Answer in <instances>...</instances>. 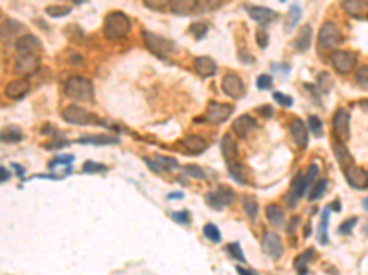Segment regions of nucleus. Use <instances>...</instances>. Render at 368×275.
<instances>
[{
  "instance_id": "nucleus-21",
  "label": "nucleus",
  "mask_w": 368,
  "mask_h": 275,
  "mask_svg": "<svg viewBox=\"0 0 368 275\" xmlns=\"http://www.w3.org/2000/svg\"><path fill=\"white\" fill-rule=\"evenodd\" d=\"M195 70L199 72V75H203V77H212L217 70V64L212 57L201 55L195 59Z\"/></svg>"
},
{
  "instance_id": "nucleus-45",
  "label": "nucleus",
  "mask_w": 368,
  "mask_h": 275,
  "mask_svg": "<svg viewBox=\"0 0 368 275\" xmlns=\"http://www.w3.org/2000/svg\"><path fill=\"white\" fill-rule=\"evenodd\" d=\"M256 87H258V90H267V88H271L272 87V77H271V75H267V73H264V75H258Z\"/></svg>"
},
{
  "instance_id": "nucleus-56",
  "label": "nucleus",
  "mask_w": 368,
  "mask_h": 275,
  "mask_svg": "<svg viewBox=\"0 0 368 275\" xmlns=\"http://www.w3.org/2000/svg\"><path fill=\"white\" fill-rule=\"evenodd\" d=\"M46 132H56V127L44 125V127H42V134H46Z\"/></svg>"
},
{
  "instance_id": "nucleus-1",
  "label": "nucleus",
  "mask_w": 368,
  "mask_h": 275,
  "mask_svg": "<svg viewBox=\"0 0 368 275\" xmlns=\"http://www.w3.org/2000/svg\"><path fill=\"white\" fill-rule=\"evenodd\" d=\"M317 176H319V165H317V164L309 165V167H307V171H306L304 174H302V173L296 174L295 178H293V182H291V189H289V193H287V202H289V204L296 205V202H298V200H300V198L307 193L309 185L317 182Z\"/></svg>"
},
{
  "instance_id": "nucleus-32",
  "label": "nucleus",
  "mask_w": 368,
  "mask_h": 275,
  "mask_svg": "<svg viewBox=\"0 0 368 275\" xmlns=\"http://www.w3.org/2000/svg\"><path fill=\"white\" fill-rule=\"evenodd\" d=\"M333 152H335L337 160H339V162L343 164V167H344V165H348V164H353V160H352V156H350V152L346 150V147H344L341 142L333 143Z\"/></svg>"
},
{
  "instance_id": "nucleus-39",
  "label": "nucleus",
  "mask_w": 368,
  "mask_h": 275,
  "mask_svg": "<svg viewBox=\"0 0 368 275\" xmlns=\"http://www.w3.org/2000/svg\"><path fill=\"white\" fill-rule=\"evenodd\" d=\"M70 162H74V156L72 154H63V156H57L56 160H52L48 164L50 171L52 169H57L59 165H64V167H70Z\"/></svg>"
},
{
  "instance_id": "nucleus-3",
  "label": "nucleus",
  "mask_w": 368,
  "mask_h": 275,
  "mask_svg": "<svg viewBox=\"0 0 368 275\" xmlns=\"http://www.w3.org/2000/svg\"><path fill=\"white\" fill-rule=\"evenodd\" d=\"M64 94L74 101H90L94 97V85L87 77L72 75L64 83Z\"/></svg>"
},
{
  "instance_id": "nucleus-46",
  "label": "nucleus",
  "mask_w": 368,
  "mask_h": 275,
  "mask_svg": "<svg viewBox=\"0 0 368 275\" xmlns=\"http://www.w3.org/2000/svg\"><path fill=\"white\" fill-rule=\"evenodd\" d=\"M256 42L258 46L262 48V50H265V48L269 46V33H267V30H258L256 32Z\"/></svg>"
},
{
  "instance_id": "nucleus-51",
  "label": "nucleus",
  "mask_w": 368,
  "mask_h": 275,
  "mask_svg": "<svg viewBox=\"0 0 368 275\" xmlns=\"http://www.w3.org/2000/svg\"><path fill=\"white\" fill-rule=\"evenodd\" d=\"M357 81L365 88H368V66H361L359 70H357Z\"/></svg>"
},
{
  "instance_id": "nucleus-52",
  "label": "nucleus",
  "mask_w": 368,
  "mask_h": 275,
  "mask_svg": "<svg viewBox=\"0 0 368 275\" xmlns=\"http://www.w3.org/2000/svg\"><path fill=\"white\" fill-rule=\"evenodd\" d=\"M9 178H11V174H9L8 169H6V167H0V182H8Z\"/></svg>"
},
{
  "instance_id": "nucleus-57",
  "label": "nucleus",
  "mask_w": 368,
  "mask_h": 275,
  "mask_svg": "<svg viewBox=\"0 0 368 275\" xmlns=\"http://www.w3.org/2000/svg\"><path fill=\"white\" fill-rule=\"evenodd\" d=\"M169 200H181V198H184L183 193H173V195H169Z\"/></svg>"
},
{
  "instance_id": "nucleus-34",
  "label": "nucleus",
  "mask_w": 368,
  "mask_h": 275,
  "mask_svg": "<svg viewBox=\"0 0 368 275\" xmlns=\"http://www.w3.org/2000/svg\"><path fill=\"white\" fill-rule=\"evenodd\" d=\"M300 17H302V9L298 8L296 4H293V6L289 8V20L286 22V28H287V30H293L296 26V22L300 20Z\"/></svg>"
},
{
  "instance_id": "nucleus-38",
  "label": "nucleus",
  "mask_w": 368,
  "mask_h": 275,
  "mask_svg": "<svg viewBox=\"0 0 368 275\" xmlns=\"http://www.w3.org/2000/svg\"><path fill=\"white\" fill-rule=\"evenodd\" d=\"M70 13V8L68 6H48L46 8V15L54 17V18H59V17H64Z\"/></svg>"
},
{
  "instance_id": "nucleus-25",
  "label": "nucleus",
  "mask_w": 368,
  "mask_h": 275,
  "mask_svg": "<svg viewBox=\"0 0 368 275\" xmlns=\"http://www.w3.org/2000/svg\"><path fill=\"white\" fill-rule=\"evenodd\" d=\"M343 9L352 17H361L368 11V2H361V0H346L343 2Z\"/></svg>"
},
{
  "instance_id": "nucleus-42",
  "label": "nucleus",
  "mask_w": 368,
  "mask_h": 275,
  "mask_svg": "<svg viewBox=\"0 0 368 275\" xmlns=\"http://www.w3.org/2000/svg\"><path fill=\"white\" fill-rule=\"evenodd\" d=\"M309 128H311V132L315 134V136H324V125H322V119L317 118V116H311L309 118Z\"/></svg>"
},
{
  "instance_id": "nucleus-44",
  "label": "nucleus",
  "mask_w": 368,
  "mask_h": 275,
  "mask_svg": "<svg viewBox=\"0 0 368 275\" xmlns=\"http://www.w3.org/2000/svg\"><path fill=\"white\" fill-rule=\"evenodd\" d=\"M107 165L103 164H94V162H87L83 165V173H105Z\"/></svg>"
},
{
  "instance_id": "nucleus-28",
  "label": "nucleus",
  "mask_w": 368,
  "mask_h": 275,
  "mask_svg": "<svg viewBox=\"0 0 368 275\" xmlns=\"http://www.w3.org/2000/svg\"><path fill=\"white\" fill-rule=\"evenodd\" d=\"M2 142L4 143H19L22 140V130L19 127H8L2 130Z\"/></svg>"
},
{
  "instance_id": "nucleus-54",
  "label": "nucleus",
  "mask_w": 368,
  "mask_h": 275,
  "mask_svg": "<svg viewBox=\"0 0 368 275\" xmlns=\"http://www.w3.org/2000/svg\"><path fill=\"white\" fill-rule=\"evenodd\" d=\"M260 114H264L265 118H269V116H272V109H269V107H262V109L258 110Z\"/></svg>"
},
{
  "instance_id": "nucleus-16",
  "label": "nucleus",
  "mask_w": 368,
  "mask_h": 275,
  "mask_svg": "<svg viewBox=\"0 0 368 275\" xmlns=\"http://www.w3.org/2000/svg\"><path fill=\"white\" fill-rule=\"evenodd\" d=\"M183 145L188 154H203L204 150L208 149V142L201 136H195V134H190L183 140Z\"/></svg>"
},
{
  "instance_id": "nucleus-4",
  "label": "nucleus",
  "mask_w": 368,
  "mask_h": 275,
  "mask_svg": "<svg viewBox=\"0 0 368 275\" xmlns=\"http://www.w3.org/2000/svg\"><path fill=\"white\" fill-rule=\"evenodd\" d=\"M61 116L66 123L70 125H107L105 121L98 118L96 114L88 112V110L81 109V107H76V105H70L61 112Z\"/></svg>"
},
{
  "instance_id": "nucleus-47",
  "label": "nucleus",
  "mask_w": 368,
  "mask_h": 275,
  "mask_svg": "<svg viewBox=\"0 0 368 275\" xmlns=\"http://www.w3.org/2000/svg\"><path fill=\"white\" fill-rule=\"evenodd\" d=\"M272 99L276 103H280L282 107H291V105H293V97L286 94H280V92H274V94H272Z\"/></svg>"
},
{
  "instance_id": "nucleus-50",
  "label": "nucleus",
  "mask_w": 368,
  "mask_h": 275,
  "mask_svg": "<svg viewBox=\"0 0 368 275\" xmlns=\"http://www.w3.org/2000/svg\"><path fill=\"white\" fill-rule=\"evenodd\" d=\"M355 224H357V219L346 220L343 226L339 228V233H341V235H344V233H346V235H348V233H352V229L355 228Z\"/></svg>"
},
{
  "instance_id": "nucleus-59",
  "label": "nucleus",
  "mask_w": 368,
  "mask_h": 275,
  "mask_svg": "<svg viewBox=\"0 0 368 275\" xmlns=\"http://www.w3.org/2000/svg\"><path fill=\"white\" fill-rule=\"evenodd\" d=\"M363 205H365V209L368 211V198H365V200H363Z\"/></svg>"
},
{
  "instance_id": "nucleus-22",
  "label": "nucleus",
  "mask_w": 368,
  "mask_h": 275,
  "mask_svg": "<svg viewBox=\"0 0 368 275\" xmlns=\"http://www.w3.org/2000/svg\"><path fill=\"white\" fill-rule=\"evenodd\" d=\"M311 39H313L311 26H309V24H306V26H302V30L298 32L295 42H293L295 48H296V52H307L309 46H311Z\"/></svg>"
},
{
  "instance_id": "nucleus-20",
  "label": "nucleus",
  "mask_w": 368,
  "mask_h": 275,
  "mask_svg": "<svg viewBox=\"0 0 368 275\" xmlns=\"http://www.w3.org/2000/svg\"><path fill=\"white\" fill-rule=\"evenodd\" d=\"M291 134L295 138V142L300 145V147H306L307 145V140H309V132H307V127L302 119L295 118L291 121Z\"/></svg>"
},
{
  "instance_id": "nucleus-37",
  "label": "nucleus",
  "mask_w": 368,
  "mask_h": 275,
  "mask_svg": "<svg viewBox=\"0 0 368 275\" xmlns=\"http://www.w3.org/2000/svg\"><path fill=\"white\" fill-rule=\"evenodd\" d=\"M217 193H219V197H221V200L225 202V205L226 204H232L234 198H236V195H234V191L228 185H219L217 187Z\"/></svg>"
},
{
  "instance_id": "nucleus-8",
  "label": "nucleus",
  "mask_w": 368,
  "mask_h": 275,
  "mask_svg": "<svg viewBox=\"0 0 368 275\" xmlns=\"http://www.w3.org/2000/svg\"><path fill=\"white\" fill-rule=\"evenodd\" d=\"M331 64L339 73H348L357 64V55L348 50H337L331 54Z\"/></svg>"
},
{
  "instance_id": "nucleus-41",
  "label": "nucleus",
  "mask_w": 368,
  "mask_h": 275,
  "mask_svg": "<svg viewBox=\"0 0 368 275\" xmlns=\"http://www.w3.org/2000/svg\"><path fill=\"white\" fill-rule=\"evenodd\" d=\"M328 215H329V207L328 209H324V213H322V222H320V231H319V240L320 244H326L328 242V238H326V228H328Z\"/></svg>"
},
{
  "instance_id": "nucleus-43",
  "label": "nucleus",
  "mask_w": 368,
  "mask_h": 275,
  "mask_svg": "<svg viewBox=\"0 0 368 275\" xmlns=\"http://www.w3.org/2000/svg\"><path fill=\"white\" fill-rule=\"evenodd\" d=\"M225 250L230 253L234 259H238V260H241V262H245V255H243V252H241V246L238 242L228 244V246H226Z\"/></svg>"
},
{
  "instance_id": "nucleus-30",
  "label": "nucleus",
  "mask_w": 368,
  "mask_h": 275,
  "mask_svg": "<svg viewBox=\"0 0 368 275\" xmlns=\"http://www.w3.org/2000/svg\"><path fill=\"white\" fill-rule=\"evenodd\" d=\"M241 204H243V211L248 215V219L252 220V222H256V219H258V200H254L252 197H243Z\"/></svg>"
},
{
  "instance_id": "nucleus-35",
  "label": "nucleus",
  "mask_w": 368,
  "mask_h": 275,
  "mask_svg": "<svg viewBox=\"0 0 368 275\" xmlns=\"http://www.w3.org/2000/svg\"><path fill=\"white\" fill-rule=\"evenodd\" d=\"M204 200H206V204L212 207V209H217V211H221L225 207V202L221 200V197H219V193L217 191H212V193H208L206 197H204Z\"/></svg>"
},
{
  "instance_id": "nucleus-2",
  "label": "nucleus",
  "mask_w": 368,
  "mask_h": 275,
  "mask_svg": "<svg viewBox=\"0 0 368 275\" xmlns=\"http://www.w3.org/2000/svg\"><path fill=\"white\" fill-rule=\"evenodd\" d=\"M131 30V20L123 11H111L105 17L103 22V33L107 39L111 40H120Z\"/></svg>"
},
{
  "instance_id": "nucleus-9",
  "label": "nucleus",
  "mask_w": 368,
  "mask_h": 275,
  "mask_svg": "<svg viewBox=\"0 0 368 275\" xmlns=\"http://www.w3.org/2000/svg\"><path fill=\"white\" fill-rule=\"evenodd\" d=\"M333 134H335L337 142H343L348 140V134H350V112L346 109H337L333 114Z\"/></svg>"
},
{
  "instance_id": "nucleus-13",
  "label": "nucleus",
  "mask_w": 368,
  "mask_h": 275,
  "mask_svg": "<svg viewBox=\"0 0 368 275\" xmlns=\"http://www.w3.org/2000/svg\"><path fill=\"white\" fill-rule=\"evenodd\" d=\"M144 162L147 164V167L155 171V173H162V171H175L179 169V164L177 160L168 156H155V158H144Z\"/></svg>"
},
{
  "instance_id": "nucleus-48",
  "label": "nucleus",
  "mask_w": 368,
  "mask_h": 275,
  "mask_svg": "<svg viewBox=\"0 0 368 275\" xmlns=\"http://www.w3.org/2000/svg\"><path fill=\"white\" fill-rule=\"evenodd\" d=\"M171 219L179 222V224H190V213L188 211H177L171 213Z\"/></svg>"
},
{
  "instance_id": "nucleus-55",
  "label": "nucleus",
  "mask_w": 368,
  "mask_h": 275,
  "mask_svg": "<svg viewBox=\"0 0 368 275\" xmlns=\"http://www.w3.org/2000/svg\"><path fill=\"white\" fill-rule=\"evenodd\" d=\"M13 169H15V171H17V174H19L20 178H24V169H22L20 165H19V164H13Z\"/></svg>"
},
{
  "instance_id": "nucleus-58",
  "label": "nucleus",
  "mask_w": 368,
  "mask_h": 275,
  "mask_svg": "<svg viewBox=\"0 0 368 275\" xmlns=\"http://www.w3.org/2000/svg\"><path fill=\"white\" fill-rule=\"evenodd\" d=\"M328 207H329V209L333 207V211H337V213L341 211V204H339V200H335V202H333V205H328Z\"/></svg>"
},
{
  "instance_id": "nucleus-11",
  "label": "nucleus",
  "mask_w": 368,
  "mask_h": 275,
  "mask_svg": "<svg viewBox=\"0 0 368 275\" xmlns=\"http://www.w3.org/2000/svg\"><path fill=\"white\" fill-rule=\"evenodd\" d=\"M221 87H223L225 94L228 97H232V99H240V97L245 95V85H243L240 75L234 73V72L225 75L223 81H221Z\"/></svg>"
},
{
  "instance_id": "nucleus-6",
  "label": "nucleus",
  "mask_w": 368,
  "mask_h": 275,
  "mask_svg": "<svg viewBox=\"0 0 368 275\" xmlns=\"http://www.w3.org/2000/svg\"><path fill=\"white\" fill-rule=\"evenodd\" d=\"M341 42H343V33L339 30V26L331 20H326L319 30V46L322 50H331L339 46Z\"/></svg>"
},
{
  "instance_id": "nucleus-33",
  "label": "nucleus",
  "mask_w": 368,
  "mask_h": 275,
  "mask_svg": "<svg viewBox=\"0 0 368 275\" xmlns=\"http://www.w3.org/2000/svg\"><path fill=\"white\" fill-rule=\"evenodd\" d=\"M203 233H204V237L208 238V240H212V242H221V231H219V228H217L216 224H206L204 228H203Z\"/></svg>"
},
{
  "instance_id": "nucleus-60",
  "label": "nucleus",
  "mask_w": 368,
  "mask_h": 275,
  "mask_svg": "<svg viewBox=\"0 0 368 275\" xmlns=\"http://www.w3.org/2000/svg\"><path fill=\"white\" fill-rule=\"evenodd\" d=\"M367 233H368V229H367Z\"/></svg>"
},
{
  "instance_id": "nucleus-24",
  "label": "nucleus",
  "mask_w": 368,
  "mask_h": 275,
  "mask_svg": "<svg viewBox=\"0 0 368 275\" xmlns=\"http://www.w3.org/2000/svg\"><path fill=\"white\" fill-rule=\"evenodd\" d=\"M78 143H90V145H111V143H118L120 140L116 136H105V134H88V136H83V138H78L76 140Z\"/></svg>"
},
{
  "instance_id": "nucleus-10",
  "label": "nucleus",
  "mask_w": 368,
  "mask_h": 275,
  "mask_svg": "<svg viewBox=\"0 0 368 275\" xmlns=\"http://www.w3.org/2000/svg\"><path fill=\"white\" fill-rule=\"evenodd\" d=\"M343 173L346 176V182L353 189H367L368 187V173L365 169L357 167L355 164H348L343 167Z\"/></svg>"
},
{
  "instance_id": "nucleus-40",
  "label": "nucleus",
  "mask_w": 368,
  "mask_h": 275,
  "mask_svg": "<svg viewBox=\"0 0 368 275\" xmlns=\"http://www.w3.org/2000/svg\"><path fill=\"white\" fill-rule=\"evenodd\" d=\"M190 32H192V35L195 39H203L206 35V32H208V26L204 22H193L190 26Z\"/></svg>"
},
{
  "instance_id": "nucleus-36",
  "label": "nucleus",
  "mask_w": 368,
  "mask_h": 275,
  "mask_svg": "<svg viewBox=\"0 0 368 275\" xmlns=\"http://www.w3.org/2000/svg\"><path fill=\"white\" fill-rule=\"evenodd\" d=\"M326 187H328V180H319V182H317V183L313 185L311 193H309V200H319V198L324 195Z\"/></svg>"
},
{
  "instance_id": "nucleus-49",
  "label": "nucleus",
  "mask_w": 368,
  "mask_h": 275,
  "mask_svg": "<svg viewBox=\"0 0 368 275\" xmlns=\"http://www.w3.org/2000/svg\"><path fill=\"white\" fill-rule=\"evenodd\" d=\"M184 173L193 176V178H204V173L201 171L197 165H186V167H184Z\"/></svg>"
},
{
  "instance_id": "nucleus-7",
  "label": "nucleus",
  "mask_w": 368,
  "mask_h": 275,
  "mask_svg": "<svg viewBox=\"0 0 368 275\" xmlns=\"http://www.w3.org/2000/svg\"><path fill=\"white\" fill-rule=\"evenodd\" d=\"M234 112L232 105H225V103H217V101H210L206 110H204V116L203 119H206L210 123H223L230 118V114Z\"/></svg>"
},
{
  "instance_id": "nucleus-17",
  "label": "nucleus",
  "mask_w": 368,
  "mask_h": 275,
  "mask_svg": "<svg viewBox=\"0 0 368 275\" xmlns=\"http://www.w3.org/2000/svg\"><path fill=\"white\" fill-rule=\"evenodd\" d=\"M30 92V85L22 81V79H17V81H9L6 88H4V94L8 95L9 99H20Z\"/></svg>"
},
{
  "instance_id": "nucleus-14",
  "label": "nucleus",
  "mask_w": 368,
  "mask_h": 275,
  "mask_svg": "<svg viewBox=\"0 0 368 275\" xmlns=\"http://www.w3.org/2000/svg\"><path fill=\"white\" fill-rule=\"evenodd\" d=\"M210 4H199V2H193V0H177L173 4H169V9L177 13V15H188V13H197V11H204L208 9Z\"/></svg>"
},
{
  "instance_id": "nucleus-27",
  "label": "nucleus",
  "mask_w": 368,
  "mask_h": 275,
  "mask_svg": "<svg viewBox=\"0 0 368 275\" xmlns=\"http://www.w3.org/2000/svg\"><path fill=\"white\" fill-rule=\"evenodd\" d=\"M265 215H267V220H269L271 224H274L276 228L284 226V211H282L276 204L267 205V207H265Z\"/></svg>"
},
{
  "instance_id": "nucleus-19",
  "label": "nucleus",
  "mask_w": 368,
  "mask_h": 275,
  "mask_svg": "<svg viewBox=\"0 0 368 275\" xmlns=\"http://www.w3.org/2000/svg\"><path fill=\"white\" fill-rule=\"evenodd\" d=\"M41 46V40L32 35V33H26L22 37H19L15 42V50L19 52V55H26V54H32L35 48Z\"/></svg>"
},
{
  "instance_id": "nucleus-29",
  "label": "nucleus",
  "mask_w": 368,
  "mask_h": 275,
  "mask_svg": "<svg viewBox=\"0 0 368 275\" xmlns=\"http://www.w3.org/2000/svg\"><path fill=\"white\" fill-rule=\"evenodd\" d=\"M226 169H228V173H230V176H232L234 180L238 182V183H245V173H243V165L240 164V162H226Z\"/></svg>"
},
{
  "instance_id": "nucleus-5",
  "label": "nucleus",
  "mask_w": 368,
  "mask_h": 275,
  "mask_svg": "<svg viewBox=\"0 0 368 275\" xmlns=\"http://www.w3.org/2000/svg\"><path fill=\"white\" fill-rule=\"evenodd\" d=\"M142 37H144L145 46L149 48V50H151L157 57H160L162 61H168V55L175 54V52H177L175 42L164 39V37H160V35H157V33L144 32V33H142Z\"/></svg>"
},
{
  "instance_id": "nucleus-26",
  "label": "nucleus",
  "mask_w": 368,
  "mask_h": 275,
  "mask_svg": "<svg viewBox=\"0 0 368 275\" xmlns=\"http://www.w3.org/2000/svg\"><path fill=\"white\" fill-rule=\"evenodd\" d=\"M221 152H223L226 162H234L238 158V145H236L232 136H225L221 140Z\"/></svg>"
},
{
  "instance_id": "nucleus-53",
  "label": "nucleus",
  "mask_w": 368,
  "mask_h": 275,
  "mask_svg": "<svg viewBox=\"0 0 368 275\" xmlns=\"http://www.w3.org/2000/svg\"><path fill=\"white\" fill-rule=\"evenodd\" d=\"M236 272L240 275H258V274H254L252 270H248V268H243V266H238L236 268Z\"/></svg>"
},
{
  "instance_id": "nucleus-18",
  "label": "nucleus",
  "mask_w": 368,
  "mask_h": 275,
  "mask_svg": "<svg viewBox=\"0 0 368 275\" xmlns=\"http://www.w3.org/2000/svg\"><path fill=\"white\" fill-rule=\"evenodd\" d=\"M256 128V119L248 114H243L238 119H234L232 123V130L238 136H248V132H252Z\"/></svg>"
},
{
  "instance_id": "nucleus-23",
  "label": "nucleus",
  "mask_w": 368,
  "mask_h": 275,
  "mask_svg": "<svg viewBox=\"0 0 368 275\" xmlns=\"http://www.w3.org/2000/svg\"><path fill=\"white\" fill-rule=\"evenodd\" d=\"M247 13L254 20H258L260 24H265V22H271L272 18L276 17V13L272 11V9H269V8H265V6H247Z\"/></svg>"
},
{
  "instance_id": "nucleus-31",
  "label": "nucleus",
  "mask_w": 368,
  "mask_h": 275,
  "mask_svg": "<svg viewBox=\"0 0 368 275\" xmlns=\"http://www.w3.org/2000/svg\"><path fill=\"white\" fill-rule=\"evenodd\" d=\"M313 257H315V252H313V250H306L302 255H298L295 260L296 272L300 275H306V264H307L309 260H313Z\"/></svg>"
},
{
  "instance_id": "nucleus-12",
  "label": "nucleus",
  "mask_w": 368,
  "mask_h": 275,
  "mask_svg": "<svg viewBox=\"0 0 368 275\" xmlns=\"http://www.w3.org/2000/svg\"><path fill=\"white\" fill-rule=\"evenodd\" d=\"M262 248H264L265 255H269L272 259H278V257H282V253H284L282 238L276 233H271V231H267L264 235V238H262Z\"/></svg>"
},
{
  "instance_id": "nucleus-15",
  "label": "nucleus",
  "mask_w": 368,
  "mask_h": 275,
  "mask_svg": "<svg viewBox=\"0 0 368 275\" xmlns=\"http://www.w3.org/2000/svg\"><path fill=\"white\" fill-rule=\"evenodd\" d=\"M37 66H39V59H37V55H33V54L19 55L15 61V72L17 73H22V75L35 72Z\"/></svg>"
}]
</instances>
